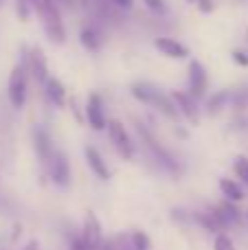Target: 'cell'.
<instances>
[{
	"label": "cell",
	"mask_w": 248,
	"mask_h": 250,
	"mask_svg": "<svg viewBox=\"0 0 248 250\" xmlns=\"http://www.w3.org/2000/svg\"><path fill=\"white\" fill-rule=\"evenodd\" d=\"M169 97H171V101H174L178 114L189 125H198V123H200V108H198V101L193 99L187 90H174V92H169Z\"/></svg>",
	"instance_id": "cell-7"
},
{
	"label": "cell",
	"mask_w": 248,
	"mask_h": 250,
	"mask_svg": "<svg viewBox=\"0 0 248 250\" xmlns=\"http://www.w3.org/2000/svg\"><path fill=\"white\" fill-rule=\"evenodd\" d=\"M196 7H198V11L207 16V13H213L215 11V0H198Z\"/></svg>",
	"instance_id": "cell-26"
},
{
	"label": "cell",
	"mask_w": 248,
	"mask_h": 250,
	"mask_svg": "<svg viewBox=\"0 0 248 250\" xmlns=\"http://www.w3.org/2000/svg\"><path fill=\"white\" fill-rule=\"evenodd\" d=\"M79 42H82V46L86 48L88 53H97V51H101L103 38H101V33L95 26H83L82 33H79Z\"/></svg>",
	"instance_id": "cell-18"
},
{
	"label": "cell",
	"mask_w": 248,
	"mask_h": 250,
	"mask_svg": "<svg viewBox=\"0 0 248 250\" xmlns=\"http://www.w3.org/2000/svg\"><path fill=\"white\" fill-rule=\"evenodd\" d=\"M147 105H149V108H154L156 112H161L163 117L169 119V121H180V114H178V110H176V105H174V101H171V97L165 95V92H161L156 86H154L152 97H149Z\"/></svg>",
	"instance_id": "cell-10"
},
{
	"label": "cell",
	"mask_w": 248,
	"mask_h": 250,
	"mask_svg": "<svg viewBox=\"0 0 248 250\" xmlns=\"http://www.w3.org/2000/svg\"><path fill=\"white\" fill-rule=\"evenodd\" d=\"M174 132H176V136H180V138H187V132H185V129L180 127V125H178V127L174 129Z\"/></svg>",
	"instance_id": "cell-31"
},
{
	"label": "cell",
	"mask_w": 248,
	"mask_h": 250,
	"mask_svg": "<svg viewBox=\"0 0 248 250\" xmlns=\"http://www.w3.org/2000/svg\"><path fill=\"white\" fill-rule=\"evenodd\" d=\"M2 2H4V0H2Z\"/></svg>",
	"instance_id": "cell-35"
},
{
	"label": "cell",
	"mask_w": 248,
	"mask_h": 250,
	"mask_svg": "<svg viewBox=\"0 0 248 250\" xmlns=\"http://www.w3.org/2000/svg\"><path fill=\"white\" fill-rule=\"evenodd\" d=\"M83 156H86V163H88V167H90V171L95 173L101 182H108L110 169H108V163L103 160V156H101V151L92 145H86L83 147Z\"/></svg>",
	"instance_id": "cell-12"
},
{
	"label": "cell",
	"mask_w": 248,
	"mask_h": 250,
	"mask_svg": "<svg viewBox=\"0 0 248 250\" xmlns=\"http://www.w3.org/2000/svg\"><path fill=\"white\" fill-rule=\"evenodd\" d=\"M154 48H156L161 55L169 57V60H187L189 57V48L183 42L174 38H154Z\"/></svg>",
	"instance_id": "cell-11"
},
{
	"label": "cell",
	"mask_w": 248,
	"mask_h": 250,
	"mask_svg": "<svg viewBox=\"0 0 248 250\" xmlns=\"http://www.w3.org/2000/svg\"><path fill=\"white\" fill-rule=\"evenodd\" d=\"M191 220L196 222L198 226H202L207 233H215V235H218V233H222V230H224L213 211H196V213H191Z\"/></svg>",
	"instance_id": "cell-17"
},
{
	"label": "cell",
	"mask_w": 248,
	"mask_h": 250,
	"mask_svg": "<svg viewBox=\"0 0 248 250\" xmlns=\"http://www.w3.org/2000/svg\"><path fill=\"white\" fill-rule=\"evenodd\" d=\"M207 90H209V73H207L205 64L200 60H191L187 75V92L196 101H200L207 97Z\"/></svg>",
	"instance_id": "cell-5"
},
{
	"label": "cell",
	"mask_w": 248,
	"mask_h": 250,
	"mask_svg": "<svg viewBox=\"0 0 248 250\" xmlns=\"http://www.w3.org/2000/svg\"><path fill=\"white\" fill-rule=\"evenodd\" d=\"M33 11L40 16L44 26V33L53 44H64L66 42V26L62 20V13L57 9L55 0H31Z\"/></svg>",
	"instance_id": "cell-1"
},
{
	"label": "cell",
	"mask_w": 248,
	"mask_h": 250,
	"mask_svg": "<svg viewBox=\"0 0 248 250\" xmlns=\"http://www.w3.org/2000/svg\"><path fill=\"white\" fill-rule=\"evenodd\" d=\"M22 250H40V244L33 239V242H29V244H26V246L22 248Z\"/></svg>",
	"instance_id": "cell-30"
},
{
	"label": "cell",
	"mask_w": 248,
	"mask_h": 250,
	"mask_svg": "<svg viewBox=\"0 0 248 250\" xmlns=\"http://www.w3.org/2000/svg\"><path fill=\"white\" fill-rule=\"evenodd\" d=\"M46 165H48V178H51L53 185L60 187V189H68L70 182H73V171H70V163L64 151L55 149Z\"/></svg>",
	"instance_id": "cell-4"
},
{
	"label": "cell",
	"mask_w": 248,
	"mask_h": 250,
	"mask_svg": "<svg viewBox=\"0 0 248 250\" xmlns=\"http://www.w3.org/2000/svg\"><path fill=\"white\" fill-rule=\"evenodd\" d=\"M79 237L88 250H101V246H103V229H101L99 217L92 211H86V215H83Z\"/></svg>",
	"instance_id": "cell-6"
},
{
	"label": "cell",
	"mask_w": 248,
	"mask_h": 250,
	"mask_svg": "<svg viewBox=\"0 0 248 250\" xmlns=\"http://www.w3.org/2000/svg\"><path fill=\"white\" fill-rule=\"evenodd\" d=\"M83 114H86V123L90 125L95 132H103L105 129V125H108V117H105L103 99H101L99 92H90V95H88Z\"/></svg>",
	"instance_id": "cell-8"
},
{
	"label": "cell",
	"mask_w": 248,
	"mask_h": 250,
	"mask_svg": "<svg viewBox=\"0 0 248 250\" xmlns=\"http://www.w3.org/2000/svg\"><path fill=\"white\" fill-rule=\"evenodd\" d=\"M136 129H139V134H141V136H143V141L147 143V147H149V149L154 151V156H156V158L161 160V163L165 165V167H169V169H176V160L171 158V154H169V151H167L165 147H161V145H158V143H156V138H154L152 134H149L147 129H145V127H143V125H141V123H136Z\"/></svg>",
	"instance_id": "cell-14"
},
{
	"label": "cell",
	"mask_w": 248,
	"mask_h": 250,
	"mask_svg": "<svg viewBox=\"0 0 248 250\" xmlns=\"http://www.w3.org/2000/svg\"><path fill=\"white\" fill-rule=\"evenodd\" d=\"M26 70H29L31 75H33V79L38 83H42L48 79V62H46V55H44V51L40 46H33L29 51V55H26V62H24Z\"/></svg>",
	"instance_id": "cell-9"
},
{
	"label": "cell",
	"mask_w": 248,
	"mask_h": 250,
	"mask_svg": "<svg viewBox=\"0 0 248 250\" xmlns=\"http://www.w3.org/2000/svg\"><path fill=\"white\" fill-rule=\"evenodd\" d=\"M0 4H2V0H0Z\"/></svg>",
	"instance_id": "cell-33"
},
{
	"label": "cell",
	"mask_w": 248,
	"mask_h": 250,
	"mask_svg": "<svg viewBox=\"0 0 248 250\" xmlns=\"http://www.w3.org/2000/svg\"><path fill=\"white\" fill-rule=\"evenodd\" d=\"M105 129H108V138L110 143H112V147L119 151V156L125 160H132L136 154V147L134 143H132L130 134H127L125 125H123L119 119H108V125H105Z\"/></svg>",
	"instance_id": "cell-3"
},
{
	"label": "cell",
	"mask_w": 248,
	"mask_h": 250,
	"mask_svg": "<svg viewBox=\"0 0 248 250\" xmlns=\"http://www.w3.org/2000/svg\"><path fill=\"white\" fill-rule=\"evenodd\" d=\"M62 2H66V0H62Z\"/></svg>",
	"instance_id": "cell-34"
},
{
	"label": "cell",
	"mask_w": 248,
	"mask_h": 250,
	"mask_svg": "<svg viewBox=\"0 0 248 250\" xmlns=\"http://www.w3.org/2000/svg\"><path fill=\"white\" fill-rule=\"evenodd\" d=\"M231 57H233V62H235L237 66H248V53L246 51H233L231 53Z\"/></svg>",
	"instance_id": "cell-27"
},
{
	"label": "cell",
	"mask_w": 248,
	"mask_h": 250,
	"mask_svg": "<svg viewBox=\"0 0 248 250\" xmlns=\"http://www.w3.org/2000/svg\"><path fill=\"white\" fill-rule=\"evenodd\" d=\"M44 92H46L48 101H51L55 108H64L68 95H66V86L62 83V79H57L55 75H48V79L44 82Z\"/></svg>",
	"instance_id": "cell-13"
},
{
	"label": "cell",
	"mask_w": 248,
	"mask_h": 250,
	"mask_svg": "<svg viewBox=\"0 0 248 250\" xmlns=\"http://www.w3.org/2000/svg\"><path fill=\"white\" fill-rule=\"evenodd\" d=\"M220 191H222L224 200H228V202H233V204H240L242 200L246 198L242 185L237 180H233V178H220Z\"/></svg>",
	"instance_id": "cell-16"
},
{
	"label": "cell",
	"mask_w": 248,
	"mask_h": 250,
	"mask_svg": "<svg viewBox=\"0 0 248 250\" xmlns=\"http://www.w3.org/2000/svg\"><path fill=\"white\" fill-rule=\"evenodd\" d=\"M185 2H187V4H196L198 0H185Z\"/></svg>",
	"instance_id": "cell-32"
},
{
	"label": "cell",
	"mask_w": 248,
	"mask_h": 250,
	"mask_svg": "<svg viewBox=\"0 0 248 250\" xmlns=\"http://www.w3.org/2000/svg\"><path fill=\"white\" fill-rule=\"evenodd\" d=\"M228 92H218V95H213V99H209L207 101V112L209 114H218L220 110L224 108V104L228 101Z\"/></svg>",
	"instance_id": "cell-20"
},
{
	"label": "cell",
	"mask_w": 248,
	"mask_h": 250,
	"mask_svg": "<svg viewBox=\"0 0 248 250\" xmlns=\"http://www.w3.org/2000/svg\"><path fill=\"white\" fill-rule=\"evenodd\" d=\"M213 250H237L235 248V242H233V237L228 233H218L213 239Z\"/></svg>",
	"instance_id": "cell-22"
},
{
	"label": "cell",
	"mask_w": 248,
	"mask_h": 250,
	"mask_svg": "<svg viewBox=\"0 0 248 250\" xmlns=\"http://www.w3.org/2000/svg\"><path fill=\"white\" fill-rule=\"evenodd\" d=\"M33 147H35V154H38V158L42 160L44 165L48 163L51 154L55 151V149H53L51 136H48V132L44 127H33Z\"/></svg>",
	"instance_id": "cell-15"
},
{
	"label": "cell",
	"mask_w": 248,
	"mask_h": 250,
	"mask_svg": "<svg viewBox=\"0 0 248 250\" xmlns=\"http://www.w3.org/2000/svg\"><path fill=\"white\" fill-rule=\"evenodd\" d=\"M31 11H33L31 0H18V2H16V13H18V18H20L22 22H29Z\"/></svg>",
	"instance_id": "cell-25"
},
{
	"label": "cell",
	"mask_w": 248,
	"mask_h": 250,
	"mask_svg": "<svg viewBox=\"0 0 248 250\" xmlns=\"http://www.w3.org/2000/svg\"><path fill=\"white\" fill-rule=\"evenodd\" d=\"M130 246L132 250H152V239H149V235L145 230H132Z\"/></svg>",
	"instance_id": "cell-19"
},
{
	"label": "cell",
	"mask_w": 248,
	"mask_h": 250,
	"mask_svg": "<svg viewBox=\"0 0 248 250\" xmlns=\"http://www.w3.org/2000/svg\"><path fill=\"white\" fill-rule=\"evenodd\" d=\"M233 171H235V176L240 178L244 185H248V158L246 156H237V158L233 160Z\"/></svg>",
	"instance_id": "cell-21"
},
{
	"label": "cell",
	"mask_w": 248,
	"mask_h": 250,
	"mask_svg": "<svg viewBox=\"0 0 248 250\" xmlns=\"http://www.w3.org/2000/svg\"><path fill=\"white\" fill-rule=\"evenodd\" d=\"M9 104L13 110H22L29 97V75H26V66L18 64L13 66L11 75H9V86H7Z\"/></svg>",
	"instance_id": "cell-2"
},
{
	"label": "cell",
	"mask_w": 248,
	"mask_h": 250,
	"mask_svg": "<svg viewBox=\"0 0 248 250\" xmlns=\"http://www.w3.org/2000/svg\"><path fill=\"white\" fill-rule=\"evenodd\" d=\"M101 250H132V246H130V242H125V237H123V235H117V237L103 242Z\"/></svg>",
	"instance_id": "cell-23"
},
{
	"label": "cell",
	"mask_w": 248,
	"mask_h": 250,
	"mask_svg": "<svg viewBox=\"0 0 248 250\" xmlns=\"http://www.w3.org/2000/svg\"><path fill=\"white\" fill-rule=\"evenodd\" d=\"M143 4L152 13H156V16H165V13L169 11V4H167V0H143Z\"/></svg>",
	"instance_id": "cell-24"
},
{
	"label": "cell",
	"mask_w": 248,
	"mask_h": 250,
	"mask_svg": "<svg viewBox=\"0 0 248 250\" xmlns=\"http://www.w3.org/2000/svg\"><path fill=\"white\" fill-rule=\"evenodd\" d=\"M68 250H88V248L83 246L82 237H79V235H75V237H70V242H68Z\"/></svg>",
	"instance_id": "cell-28"
},
{
	"label": "cell",
	"mask_w": 248,
	"mask_h": 250,
	"mask_svg": "<svg viewBox=\"0 0 248 250\" xmlns=\"http://www.w3.org/2000/svg\"><path fill=\"white\" fill-rule=\"evenodd\" d=\"M110 2H114L117 7H121V9H132L134 7V0H110Z\"/></svg>",
	"instance_id": "cell-29"
}]
</instances>
